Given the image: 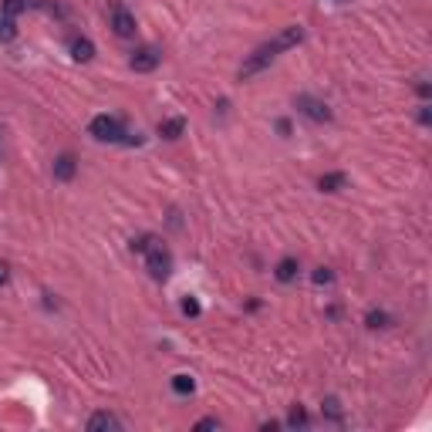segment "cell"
I'll return each mask as SVG.
<instances>
[{
	"label": "cell",
	"mask_w": 432,
	"mask_h": 432,
	"mask_svg": "<svg viewBox=\"0 0 432 432\" xmlns=\"http://www.w3.org/2000/svg\"><path fill=\"white\" fill-rule=\"evenodd\" d=\"M88 132L98 142H125V125H122L115 115H95Z\"/></svg>",
	"instance_id": "cell-2"
},
{
	"label": "cell",
	"mask_w": 432,
	"mask_h": 432,
	"mask_svg": "<svg viewBox=\"0 0 432 432\" xmlns=\"http://www.w3.org/2000/svg\"><path fill=\"white\" fill-rule=\"evenodd\" d=\"M192 389H196V381L190 375H173V392L176 395H190Z\"/></svg>",
	"instance_id": "cell-14"
},
{
	"label": "cell",
	"mask_w": 432,
	"mask_h": 432,
	"mask_svg": "<svg viewBox=\"0 0 432 432\" xmlns=\"http://www.w3.org/2000/svg\"><path fill=\"white\" fill-rule=\"evenodd\" d=\"M277 128H280V132H284V135H291V122H287V118H280V122H277Z\"/></svg>",
	"instance_id": "cell-24"
},
{
	"label": "cell",
	"mask_w": 432,
	"mask_h": 432,
	"mask_svg": "<svg viewBox=\"0 0 432 432\" xmlns=\"http://www.w3.org/2000/svg\"><path fill=\"white\" fill-rule=\"evenodd\" d=\"M159 61H163V54L145 44V48H135V51H132V58H128V68L145 75V71H155V68H159Z\"/></svg>",
	"instance_id": "cell-6"
},
{
	"label": "cell",
	"mask_w": 432,
	"mask_h": 432,
	"mask_svg": "<svg viewBox=\"0 0 432 432\" xmlns=\"http://www.w3.org/2000/svg\"><path fill=\"white\" fill-rule=\"evenodd\" d=\"M324 416L328 419H334V422H341V402L331 395V398H324Z\"/></svg>",
	"instance_id": "cell-16"
},
{
	"label": "cell",
	"mask_w": 432,
	"mask_h": 432,
	"mask_svg": "<svg viewBox=\"0 0 432 432\" xmlns=\"http://www.w3.org/2000/svg\"><path fill=\"white\" fill-rule=\"evenodd\" d=\"M216 426H220L216 419H200V422H196V429H216Z\"/></svg>",
	"instance_id": "cell-22"
},
{
	"label": "cell",
	"mask_w": 432,
	"mask_h": 432,
	"mask_svg": "<svg viewBox=\"0 0 432 432\" xmlns=\"http://www.w3.org/2000/svg\"><path fill=\"white\" fill-rule=\"evenodd\" d=\"M301 41H304V27H301V24L284 27V31L277 34V38L267 41V44H260V48H257V51L240 64V71H237V75H240V81H247V78L260 75V71H264V68H267V64L274 61V58H277L280 51H287V48H294V44H301Z\"/></svg>",
	"instance_id": "cell-1"
},
{
	"label": "cell",
	"mask_w": 432,
	"mask_h": 432,
	"mask_svg": "<svg viewBox=\"0 0 432 432\" xmlns=\"http://www.w3.org/2000/svg\"><path fill=\"white\" fill-rule=\"evenodd\" d=\"M153 243H155V237L153 233H145V237H139V240H132V250H135V254H145Z\"/></svg>",
	"instance_id": "cell-19"
},
{
	"label": "cell",
	"mask_w": 432,
	"mask_h": 432,
	"mask_svg": "<svg viewBox=\"0 0 432 432\" xmlns=\"http://www.w3.org/2000/svg\"><path fill=\"white\" fill-rule=\"evenodd\" d=\"M71 58H75V61H91V58H95V44H91L88 38H78L75 44H71Z\"/></svg>",
	"instance_id": "cell-10"
},
{
	"label": "cell",
	"mask_w": 432,
	"mask_h": 432,
	"mask_svg": "<svg viewBox=\"0 0 432 432\" xmlns=\"http://www.w3.org/2000/svg\"><path fill=\"white\" fill-rule=\"evenodd\" d=\"M112 31L118 38H135V14L128 11L122 0H112Z\"/></svg>",
	"instance_id": "cell-4"
},
{
	"label": "cell",
	"mask_w": 432,
	"mask_h": 432,
	"mask_svg": "<svg viewBox=\"0 0 432 432\" xmlns=\"http://www.w3.org/2000/svg\"><path fill=\"white\" fill-rule=\"evenodd\" d=\"M294 108L304 115V118L318 122V125L321 122H331V108L321 102V98H314V95H297V98H294Z\"/></svg>",
	"instance_id": "cell-5"
},
{
	"label": "cell",
	"mask_w": 432,
	"mask_h": 432,
	"mask_svg": "<svg viewBox=\"0 0 432 432\" xmlns=\"http://www.w3.org/2000/svg\"><path fill=\"white\" fill-rule=\"evenodd\" d=\"M318 186H321L324 192H338V190L344 186V173H328V176H321Z\"/></svg>",
	"instance_id": "cell-12"
},
{
	"label": "cell",
	"mask_w": 432,
	"mask_h": 432,
	"mask_svg": "<svg viewBox=\"0 0 432 432\" xmlns=\"http://www.w3.org/2000/svg\"><path fill=\"white\" fill-rule=\"evenodd\" d=\"M200 311H203V307H200V301H192V297H186V301H182V314H190V318H196Z\"/></svg>",
	"instance_id": "cell-20"
},
{
	"label": "cell",
	"mask_w": 432,
	"mask_h": 432,
	"mask_svg": "<svg viewBox=\"0 0 432 432\" xmlns=\"http://www.w3.org/2000/svg\"><path fill=\"white\" fill-rule=\"evenodd\" d=\"M365 324H369V328H385V324H389V314H385V311H369Z\"/></svg>",
	"instance_id": "cell-17"
},
{
	"label": "cell",
	"mask_w": 432,
	"mask_h": 432,
	"mask_svg": "<svg viewBox=\"0 0 432 432\" xmlns=\"http://www.w3.org/2000/svg\"><path fill=\"white\" fill-rule=\"evenodd\" d=\"M75 169H78V163L71 153H61L54 159V179H58V182H71V179H75Z\"/></svg>",
	"instance_id": "cell-7"
},
{
	"label": "cell",
	"mask_w": 432,
	"mask_h": 432,
	"mask_svg": "<svg viewBox=\"0 0 432 432\" xmlns=\"http://www.w3.org/2000/svg\"><path fill=\"white\" fill-rule=\"evenodd\" d=\"M27 7V0H0V14H7V17H14L17 21V14Z\"/></svg>",
	"instance_id": "cell-15"
},
{
	"label": "cell",
	"mask_w": 432,
	"mask_h": 432,
	"mask_svg": "<svg viewBox=\"0 0 432 432\" xmlns=\"http://www.w3.org/2000/svg\"><path fill=\"white\" fill-rule=\"evenodd\" d=\"M287 426H294V429H297V426H307V412H304V408L294 406L291 416H287Z\"/></svg>",
	"instance_id": "cell-18"
},
{
	"label": "cell",
	"mask_w": 432,
	"mask_h": 432,
	"mask_svg": "<svg viewBox=\"0 0 432 432\" xmlns=\"http://www.w3.org/2000/svg\"><path fill=\"white\" fill-rule=\"evenodd\" d=\"M145 270H149L155 280H165L169 277V270H173V257H169V250H165L159 240L145 250Z\"/></svg>",
	"instance_id": "cell-3"
},
{
	"label": "cell",
	"mask_w": 432,
	"mask_h": 432,
	"mask_svg": "<svg viewBox=\"0 0 432 432\" xmlns=\"http://www.w3.org/2000/svg\"><path fill=\"white\" fill-rule=\"evenodd\" d=\"M88 429L91 432H102V429H122V419L112 416V412H95L88 419Z\"/></svg>",
	"instance_id": "cell-8"
},
{
	"label": "cell",
	"mask_w": 432,
	"mask_h": 432,
	"mask_svg": "<svg viewBox=\"0 0 432 432\" xmlns=\"http://www.w3.org/2000/svg\"><path fill=\"white\" fill-rule=\"evenodd\" d=\"M7 274H11V267H7V264L0 260V284H7Z\"/></svg>",
	"instance_id": "cell-23"
},
{
	"label": "cell",
	"mask_w": 432,
	"mask_h": 432,
	"mask_svg": "<svg viewBox=\"0 0 432 432\" xmlns=\"http://www.w3.org/2000/svg\"><path fill=\"white\" fill-rule=\"evenodd\" d=\"M274 277H277L280 284H291V280L297 277V260H294V257H284L277 264V270H274Z\"/></svg>",
	"instance_id": "cell-9"
},
{
	"label": "cell",
	"mask_w": 432,
	"mask_h": 432,
	"mask_svg": "<svg viewBox=\"0 0 432 432\" xmlns=\"http://www.w3.org/2000/svg\"><path fill=\"white\" fill-rule=\"evenodd\" d=\"M182 128H186L182 118H165V122H159V135H163V139H179Z\"/></svg>",
	"instance_id": "cell-11"
},
{
	"label": "cell",
	"mask_w": 432,
	"mask_h": 432,
	"mask_svg": "<svg viewBox=\"0 0 432 432\" xmlns=\"http://www.w3.org/2000/svg\"><path fill=\"white\" fill-rule=\"evenodd\" d=\"M334 280V274H331L328 267H321V270H314V284H331Z\"/></svg>",
	"instance_id": "cell-21"
},
{
	"label": "cell",
	"mask_w": 432,
	"mask_h": 432,
	"mask_svg": "<svg viewBox=\"0 0 432 432\" xmlns=\"http://www.w3.org/2000/svg\"><path fill=\"white\" fill-rule=\"evenodd\" d=\"M14 38H17V21L0 14V41H14Z\"/></svg>",
	"instance_id": "cell-13"
}]
</instances>
